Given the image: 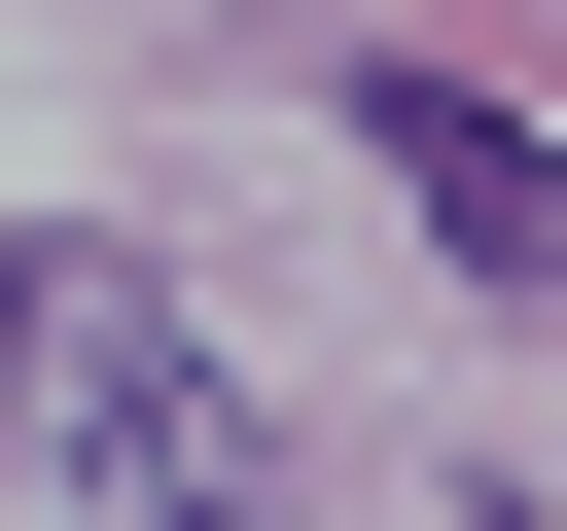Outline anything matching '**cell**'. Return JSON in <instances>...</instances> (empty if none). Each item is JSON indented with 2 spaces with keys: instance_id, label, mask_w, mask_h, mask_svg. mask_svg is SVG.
<instances>
[{
  "instance_id": "cell-1",
  "label": "cell",
  "mask_w": 567,
  "mask_h": 531,
  "mask_svg": "<svg viewBox=\"0 0 567 531\" xmlns=\"http://www.w3.org/2000/svg\"><path fill=\"white\" fill-rule=\"evenodd\" d=\"M0 460H35V531H284V425H248V354L142 283V248H0Z\"/></svg>"
},
{
  "instance_id": "cell-2",
  "label": "cell",
  "mask_w": 567,
  "mask_h": 531,
  "mask_svg": "<svg viewBox=\"0 0 567 531\" xmlns=\"http://www.w3.org/2000/svg\"><path fill=\"white\" fill-rule=\"evenodd\" d=\"M354 142H390V212H425L461 283H567V142H532L496 71H354Z\"/></svg>"
}]
</instances>
